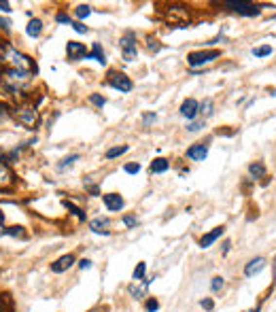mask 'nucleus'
<instances>
[{
  "instance_id": "f257e3e1",
  "label": "nucleus",
  "mask_w": 276,
  "mask_h": 312,
  "mask_svg": "<svg viewBox=\"0 0 276 312\" xmlns=\"http://www.w3.org/2000/svg\"><path fill=\"white\" fill-rule=\"evenodd\" d=\"M7 62L13 66V70H19V73H37V64H34L32 57H28L26 54H21V51H17L15 47L7 45Z\"/></svg>"
},
{
  "instance_id": "f03ea898",
  "label": "nucleus",
  "mask_w": 276,
  "mask_h": 312,
  "mask_svg": "<svg viewBox=\"0 0 276 312\" xmlns=\"http://www.w3.org/2000/svg\"><path fill=\"white\" fill-rule=\"evenodd\" d=\"M13 117L17 119V123H21V126L28 128V129H34L38 126V121H40L38 110L34 107H17L13 110Z\"/></svg>"
},
{
  "instance_id": "7ed1b4c3",
  "label": "nucleus",
  "mask_w": 276,
  "mask_h": 312,
  "mask_svg": "<svg viewBox=\"0 0 276 312\" xmlns=\"http://www.w3.org/2000/svg\"><path fill=\"white\" fill-rule=\"evenodd\" d=\"M223 7H225L227 11H232V13L244 15V17H255V15H259V11H261L257 4L246 2V0H225Z\"/></svg>"
},
{
  "instance_id": "20e7f679",
  "label": "nucleus",
  "mask_w": 276,
  "mask_h": 312,
  "mask_svg": "<svg viewBox=\"0 0 276 312\" xmlns=\"http://www.w3.org/2000/svg\"><path fill=\"white\" fill-rule=\"evenodd\" d=\"M221 55V51H217V49H210V51H193V54L187 55V64L189 66H204V64H208V62H213L217 60V57Z\"/></svg>"
},
{
  "instance_id": "39448f33",
  "label": "nucleus",
  "mask_w": 276,
  "mask_h": 312,
  "mask_svg": "<svg viewBox=\"0 0 276 312\" xmlns=\"http://www.w3.org/2000/svg\"><path fill=\"white\" fill-rule=\"evenodd\" d=\"M119 47H121V55L126 62H134L138 55V49H136V38L132 37V34H128V37H123L119 40Z\"/></svg>"
},
{
  "instance_id": "423d86ee",
  "label": "nucleus",
  "mask_w": 276,
  "mask_h": 312,
  "mask_svg": "<svg viewBox=\"0 0 276 312\" xmlns=\"http://www.w3.org/2000/svg\"><path fill=\"white\" fill-rule=\"evenodd\" d=\"M109 85L110 87H115V90H119V92H132V81L128 79L123 73H117V70H110L109 73Z\"/></svg>"
},
{
  "instance_id": "0eeeda50",
  "label": "nucleus",
  "mask_w": 276,
  "mask_h": 312,
  "mask_svg": "<svg viewBox=\"0 0 276 312\" xmlns=\"http://www.w3.org/2000/svg\"><path fill=\"white\" fill-rule=\"evenodd\" d=\"M66 54H68V60L77 62L81 57H87V49L83 43H77V40H68L66 43Z\"/></svg>"
},
{
  "instance_id": "6e6552de",
  "label": "nucleus",
  "mask_w": 276,
  "mask_h": 312,
  "mask_svg": "<svg viewBox=\"0 0 276 312\" xmlns=\"http://www.w3.org/2000/svg\"><path fill=\"white\" fill-rule=\"evenodd\" d=\"M206 155H208V147L206 145H193L187 149V157L193 162H204L206 160Z\"/></svg>"
},
{
  "instance_id": "1a4fd4ad",
  "label": "nucleus",
  "mask_w": 276,
  "mask_h": 312,
  "mask_svg": "<svg viewBox=\"0 0 276 312\" xmlns=\"http://www.w3.org/2000/svg\"><path fill=\"white\" fill-rule=\"evenodd\" d=\"M223 232H225V227H223V225H221V227H215V229H210L208 234H204V236L200 238V246H202V249H208V246L213 244L217 238H221V236H223Z\"/></svg>"
},
{
  "instance_id": "9d476101",
  "label": "nucleus",
  "mask_w": 276,
  "mask_h": 312,
  "mask_svg": "<svg viewBox=\"0 0 276 312\" xmlns=\"http://www.w3.org/2000/svg\"><path fill=\"white\" fill-rule=\"evenodd\" d=\"M198 110H200V104H198L193 98L185 100V102L181 104V115H183V117H187V119H196Z\"/></svg>"
},
{
  "instance_id": "9b49d317",
  "label": "nucleus",
  "mask_w": 276,
  "mask_h": 312,
  "mask_svg": "<svg viewBox=\"0 0 276 312\" xmlns=\"http://www.w3.org/2000/svg\"><path fill=\"white\" fill-rule=\"evenodd\" d=\"M263 268H266V259H263V257H255V259H251V261L244 266V274L246 276H255V274H259Z\"/></svg>"
},
{
  "instance_id": "f8f14e48",
  "label": "nucleus",
  "mask_w": 276,
  "mask_h": 312,
  "mask_svg": "<svg viewBox=\"0 0 276 312\" xmlns=\"http://www.w3.org/2000/svg\"><path fill=\"white\" fill-rule=\"evenodd\" d=\"M104 200V206H107L109 210H121L123 208V198L119 193H107V196H102Z\"/></svg>"
},
{
  "instance_id": "ddd939ff",
  "label": "nucleus",
  "mask_w": 276,
  "mask_h": 312,
  "mask_svg": "<svg viewBox=\"0 0 276 312\" xmlns=\"http://www.w3.org/2000/svg\"><path fill=\"white\" fill-rule=\"evenodd\" d=\"M73 263H74V257H73V255H64V257L57 259V261L51 263V272L60 274V272H64V270H68L70 266H73Z\"/></svg>"
},
{
  "instance_id": "4468645a",
  "label": "nucleus",
  "mask_w": 276,
  "mask_h": 312,
  "mask_svg": "<svg viewBox=\"0 0 276 312\" xmlns=\"http://www.w3.org/2000/svg\"><path fill=\"white\" fill-rule=\"evenodd\" d=\"M26 32H28V37H40V32H43V21L40 19H32L30 23L26 26Z\"/></svg>"
},
{
  "instance_id": "2eb2a0df",
  "label": "nucleus",
  "mask_w": 276,
  "mask_h": 312,
  "mask_svg": "<svg viewBox=\"0 0 276 312\" xmlns=\"http://www.w3.org/2000/svg\"><path fill=\"white\" fill-rule=\"evenodd\" d=\"M87 57H90V60H96L98 64H107L104 51H102V47H100L98 43H93V49H92V54H87Z\"/></svg>"
},
{
  "instance_id": "dca6fc26",
  "label": "nucleus",
  "mask_w": 276,
  "mask_h": 312,
  "mask_svg": "<svg viewBox=\"0 0 276 312\" xmlns=\"http://www.w3.org/2000/svg\"><path fill=\"white\" fill-rule=\"evenodd\" d=\"M168 160H162V157H157V160H153L151 162V172L153 174H162V172H166L168 170Z\"/></svg>"
},
{
  "instance_id": "f3484780",
  "label": "nucleus",
  "mask_w": 276,
  "mask_h": 312,
  "mask_svg": "<svg viewBox=\"0 0 276 312\" xmlns=\"http://www.w3.org/2000/svg\"><path fill=\"white\" fill-rule=\"evenodd\" d=\"M90 227L93 229L96 234H109V219H93L92 223H90Z\"/></svg>"
},
{
  "instance_id": "a211bd4d",
  "label": "nucleus",
  "mask_w": 276,
  "mask_h": 312,
  "mask_svg": "<svg viewBox=\"0 0 276 312\" xmlns=\"http://www.w3.org/2000/svg\"><path fill=\"white\" fill-rule=\"evenodd\" d=\"M249 172H251L253 179H261V176L266 174V166H263L261 162H255V164H251L249 166Z\"/></svg>"
},
{
  "instance_id": "6ab92c4d",
  "label": "nucleus",
  "mask_w": 276,
  "mask_h": 312,
  "mask_svg": "<svg viewBox=\"0 0 276 312\" xmlns=\"http://www.w3.org/2000/svg\"><path fill=\"white\" fill-rule=\"evenodd\" d=\"M11 179H13V174H11V170L4 166V164H0V185H9Z\"/></svg>"
},
{
  "instance_id": "aec40b11",
  "label": "nucleus",
  "mask_w": 276,
  "mask_h": 312,
  "mask_svg": "<svg viewBox=\"0 0 276 312\" xmlns=\"http://www.w3.org/2000/svg\"><path fill=\"white\" fill-rule=\"evenodd\" d=\"M198 113H202V117H210L213 115V100H204V104H200V110Z\"/></svg>"
},
{
  "instance_id": "412c9836",
  "label": "nucleus",
  "mask_w": 276,
  "mask_h": 312,
  "mask_svg": "<svg viewBox=\"0 0 276 312\" xmlns=\"http://www.w3.org/2000/svg\"><path fill=\"white\" fill-rule=\"evenodd\" d=\"M126 151H128V145H123V147H113V149H109V151H107V160L119 157V155H123Z\"/></svg>"
},
{
  "instance_id": "4be33fe9",
  "label": "nucleus",
  "mask_w": 276,
  "mask_h": 312,
  "mask_svg": "<svg viewBox=\"0 0 276 312\" xmlns=\"http://www.w3.org/2000/svg\"><path fill=\"white\" fill-rule=\"evenodd\" d=\"M2 236H19V238H26V232H23V227H9V229H2Z\"/></svg>"
},
{
  "instance_id": "5701e85b",
  "label": "nucleus",
  "mask_w": 276,
  "mask_h": 312,
  "mask_svg": "<svg viewBox=\"0 0 276 312\" xmlns=\"http://www.w3.org/2000/svg\"><path fill=\"white\" fill-rule=\"evenodd\" d=\"M270 54H272V47H270V45H261V47H257V49H253V55L255 57H266Z\"/></svg>"
},
{
  "instance_id": "b1692460",
  "label": "nucleus",
  "mask_w": 276,
  "mask_h": 312,
  "mask_svg": "<svg viewBox=\"0 0 276 312\" xmlns=\"http://www.w3.org/2000/svg\"><path fill=\"white\" fill-rule=\"evenodd\" d=\"M90 13H92V7H87V4H79L77 11H74V15H77L79 19H85Z\"/></svg>"
},
{
  "instance_id": "393cba45",
  "label": "nucleus",
  "mask_w": 276,
  "mask_h": 312,
  "mask_svg": "<svg viewBox=\"0 0 276 312\" xmlns=\"http://www.w3.org/2000/svg\"><path fill=\"white\" fill-rule=\"evenodd\" d=\"M64 206H66V208H68V210H73V213H74V215H77V217H79V219H81V221H85V213H83V210H81V208H79V206H74L73 202H64Z\"/></svg>"
},
{
  "instance_id": "a878e982",
  "label": "nucleus",
  "mask_w": 276,
  "mask_h": 312,
  "mask_svg": "<svg viewBox=\"0 0 276 312\" xmlns=\"http://www.w3.org/2000/svg\"><path fill=\"white\" fill-rule=\"evenodd\" d=\"M145 270H147V263H145V261H140L138 266H136V270H134V280H143Z\"/></svg>"
},
{
  "instance_id": "bb28decb",
  "label": "nucleus",
  "mask_w": 276,
  "mask_h": 312,
  "mask_svg": "<svg viewBox=\"0 0 276 312\" xmlns=\"http://www.w3.org/2000/svg\"><path fill=\"white\" fill-rule=\"evenodd\" d=\"M90 102L93 104V107H98V109H102L104 104H107V100H104L102 96H98V93H92L90 96Z\"/></svg>"
},
{
  "instance_id": "cd10ccee",
  "label": "nucleus",
  "mask_w": 276,
  "mask_h": 312,
  "mask_svg": "<svg viewBox=\"0 0 276 312\" xmlns=\"http://www.w3.org/2000/svg\"><path fill=\"white\" fill-rule=\"evenodd\" d=\"M210 289H213L215 293H219L223 289V278H221V276H215L213 282H210Z\"/></svg>"
},
{
  "instance_id": "c85d7f7f",
  "label": "nucleus",
  "mask_w": 276,
  "mask_h": 312,
  "mask_svg": "<svg viewBox=\"0 0 276 312\" xmlns=\"http://www.w3.org/2000/svg\"><path fill=\"white\" fill-rule=\"evenodd\" d=\"M145 308H147V312H155L157 308H160V302H157L155 297H149V299H147V306H145Z\"/></svg>"
},
{
  "instance_id": "c756f323",
  "label": "nucleus",
  "mask_w": 276,
  "mask_h": 312,
  "mask_svg": "<svg viewBox=\"0 0 276 312\" xmlns=\"http://www.w3.org/2000/svg\"><path fill=\"white\" fill-rule=\"evenodd\" d=\"M147 47H149V51H153V54H157V51H160L162 49V45L160 43H157V40L155 38H147Z\"/></svg>"
},
{
  "instance_id": "7c9ffc66",
  "label": "nucleus",
  "mask_w": 276,
  "mask_h": 312,
  "mask_svg": "<svg viewBox=\"0 0 276 312\" xmlns=\"http://www.w3.org/2000/svg\"><path fill=\"white\" fill-rule=\"evenodd\" d=\"M123 170H126L128 174H138L140 172V164H126V168Z\"/></svg>"
},
{
  "instance_id": "2f4dec72",
  "label": "nucleus",
  "mask_w": 276,
  "mask_h": 312,
  "mask_svg": "<svg viewBox=\"0 0 276 312\" xmlns=\"http://www.w3.org/2000/svg\"><path fill=\"white\" fill-rule=\"evenodd\" d=\"M200 128H204V119H200V121H191L189 126H187V132H198Z\"/></svg>"
},
{
  "instance_id": "473e14b6",
  "label": "nucleus",
  "mask_w": 276,
  "mask_h": 312,
  "mask_svg": "<svg viewBox=\"0 0 276 312\" xmlns=\"http://www.w3.org/2000/svg\"><path fill=\"white\" fill-rule=\"evenodd\" d=\"M70 26H73V30L79 32V34H85L87 32V26H83L81 21H74V23H70Z\"/></svg>"
},
{
  "instance_id": "72a5a7b5",
  "label": "nucleus",
  "mask_w": 276,
  "mask_h": 312,
  "mask_svg": "<svg viewBox=\"0 0 276 312\" xmlns=\"http://www.w3.org/2000/svg\"><path fill=\"white\" fill-rule=\"evenodd\" d=\"M77 160H79V155H70V157H66V160H62L60 168H66V166H70V164H74Z\"/></svg>"
},
{
  "instance_id": "f704fd0d",
  "label": "nucleus",
  "mask_w": 276,
  "mask_h": 312,
  "mask_svg": "<svg viewBox=\"0 0 276 312\" xmlns=\"http://www.w3.org/2000/svg\"><path fill=\"white\" fill-rule=\"evenodd\" d=\"M7 62V45H2L0 43V66Z\"/></svg>"
},
{
  "instance_id": "c9c22d12",
  "label": "nucleus",
  "mask_w": 276,
  "mask_h": 312,
  "mask_svg": "<svg viewBox=\"0 0 276 312\" xmlns=\"http://www.w3.org/2000/svg\"><path fill=\"white\" fill-rule=\"evenodd\" d=\"M123 223H126L128 227H134L138 221H136V217H123Z\"/></svg>"
},
{
  "instance_id": "e433bc0d",
  "label": "nucleus",
  "mask_w": 276,
  "mask_h": 312,
  "mask_svg": "<svg viewBox=\"0 0 276 312\" xmlns=\"http://www.w3.org/2000/svg\"><path fill=\"white\" fill-rule=\"evenodd\" d=\"M79 268H81V270H90V268H92V261H90V259H81V261H79Z\"/></svg>"
},
{
  "instance_id": "4c0bfd02",
  "label": "nucleus",
  "mask_w": 276,
  "mask_h": 312,
  "mask_svg": "<svg viewBox=\"0 0 276 312\" xmlns=\"http://www.w3.org/2000/svg\"><path fill=\"white\" fill-rule=\"evenodd\" d=\"M0 11H4V13H11V4L7 0H0Z\"/></svg>"
},
{
  "instance_id": "58836bf2",
  "label": "nucleus",
  "mask_w": 276,
  "mask_h": 312,
  "mask_svg": "<svg viewBox=\"0 0 276 312\" xmlns=\"http://www.w3.org/2000/svg\"><path fill=\"white\" fill-rule=\"evenodd\" d=\"M151 121H155V113H147L145 117H143V123L147 126V123H151Z\"/></svg>"
},
{
  "instance_id": "ea45409f",
  "label": "nucleus",
  "mask_w": 276,
  "mask_h": 312,
  "mask_svg": "<svg viewBox=\"0 0 276 312\" xmlns=\"http://www.w3.org/2000/svg\"><path fill=\"white\" fill-rule=\"evenodd\" d=\"M200 304H202L206 310H213V299H202V302H200Z\"/></svg>"
},
{
  "instance_id": "a19ab883",
  "label": "nucleus",
  "mask_w": 276,
  "mask_h": 312,
  "mask_svg": "<svg viewBox=\"0 0 276 312\" xmlns=\"http://www.w3.org/2000/svg\"><path fill=\"white\" fill-rule=\"evenodd\" d=\"M0 28H4V30H9V28H11V21H9V19H2V17H0Z\"/></svg>"
},
{
  "instance_id": "79ce46f5",
  "label": "nucleus",
  "mask_w": 276,
  "mask_h": 312,
  "mask_svg": "<svg viewBox=\"0 0 276 312\" xmlns=\"http://www.w3.org/2000/svg\"><path fill=\"white\" fill-rule=\"evenodd\" d=\"M55 19L60 21V23H68V15H64V13H60V15L55 17Z\"/></svg>"
},
{
  "instance_id": "37998d69",
  "label": "nucleus",
  "mask_w": 276,
  "mask_h": 312,
  "mask_svg": "<svg viewBox=\"0 0 276 312\" xmlns=\"http://www.w3.org/2000/svg\"><path fill=\"white\" fill-rule=\"evenodd\" d=\"M2 223H4V215H2V210H0V234H2Z\"/></svg>"
}]
</instances>
